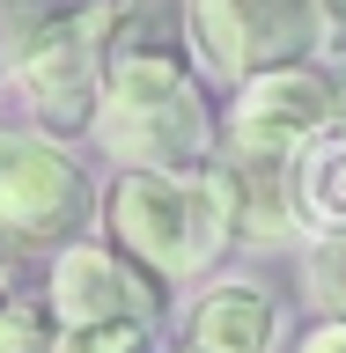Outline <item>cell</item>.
<instances>
[{
    "label": "cell",
    "instance_id": "obj_1",
    "mask_svg": "<svg viewBox=\"0 0 346 353\" xmlns=\"http://www.w3.org/2000/svg\"><path fill=\"white\" fill-rule=\"evenodd\" d=\"M110 250H126L155 280H192L229 250L236 199L221 170H133L104 199Z\"/></svg>",
    "mask_w": 346,
    "mask_h": 353
},
{
    "label": "cell",
    "instance_id": "obj_2",
    "mask_svg": "<svg viewBox=\"0 0 346 353\" xmlns=\"http://www.w3.org/2000/svg\"><path fill=\"white\" fill-rule=\"evenodd\" d=\"M96 140L133 170H199L214 148V110L184 52H118L104 66Z\"/></svg>",
    "mask_w": 346,
    "mask_h": 353
},
{
    "label": "cell",
    "instance_id": "obj_3",
    "mask_svg": "<svg viewBox=\"0 0 346 353\" xmlns=\"http://www.w3.org/2000/svg\"><path fill=\"white\" fill-rule=\"evenodd\" d=\"M184 30L221 81H258L273 66H309L339 22L325 0H184Z\"/></svg>",
    "mask_w": 346,
    "mask_h": 353
},
{
    "label": "cell",
    "instance_id": "obj_4",
    "mask_svg": "<svg viewBox=\"0 0 346 353\" xmlns=\"http://www.w3.org/2000/svg\"><path fill=\"white\" fill-rule=\"evenodd\" d=\"M110 37H118V0H88V8L44 15L15 44V81H22V96H30V110L44 125H59V132L96 125Z\"/></svg>",
    "mask_w": 346,
    "mask_h": 353
},
{
    "label": "cell",
    "instance_id": "obj_5",
    "mask_svg": "<svg viewBox=\"0 0 346 353\" xmlns=\"http://www.w3.org/2000/svg\"><path fill=\"white\" fill-rule=\"evenodd\" d=\"M96 199L88 176L74 170V154H59V140L37 132H0V243L15 250H52L66 236H81Z\"/></svg>",
    "mask_w": 346,
    "mask_h": 353
},
{
    "label": "cell",
    "instance_id": "obj_6",
    "mask_svg": "<svg viewBox=\"0 0 346 353\" xmlns=\"http://www.w3.org/2000/svg\"><path fill=\"white\" fill-rule=\"evenodd\" d=\"M331 118H339L331 74H317V66H273V74H258V81L236 88V110H229V154L295 162L317 132H331Z\"/></svg>",
    "mask_w": 346,
    "mask_h": 353
},
{
    "label": "cell",
    "instance_id": "obj_7",
    "mask_svg": "<svg viewBox=\"0 0 346 353\" xmlns=\"http://www.w3.org/2000/svg\"><path fill=\"white\" fill-rule=\"evenodd\" d=\"M52 324L88 331V324H155V280L110 243H66L52 258Z\"/></svg>",
    "mask_w": 346,
    "mask_h": 353
},
{
    "label": "cell",
    "instance_id": "obj_8",
    "mask_svg": "<svg viewBox=\"0 0 346 353\" xmlns=\"http://www.w3.org/2000/svg\"><path fill=\"white\" fill-rule=\"evenodd\" d=\"M184 346L192 353H265L273 346V302H265L251 280H229V287H206L184 324Z\"/></svg>",
    "mask_w": 346,
    "mask_h": 353
},
{
    "label": "cell",
    "instance_id": "obj_9",
    "mask_svg": "<svg viewBox=\"0 0 346 353\" xmlns=\"http://www.w3.org/2000/svg\"><path fill=\"white\" fill-rule=\"evenodd\" d=\"M287 192H295V221L317 236H346V132H317L295 162H287Z\"/></svg>",
    "mask_w": 346,
    "mask_h": 353
},
{
    "label": "cell",
    "instance_id": "obj_10",
    "mask_svg": "<svg viewBox=\"0 0 346 353\" xmlns=\"http://www.w3.org/2000/svg\"><path fill=\"white\" fill-rule=\"evenodd\" d=\"M229 176V199H236V236L251 243H280L295 221V192H287V162H258V154H229L221 162Z\"/></svg>",
    "mask_w": 346,
    "mask_h": 353
},
{
    "label": "cell",
    "instance_id": "obj_11",
    "mask_svg": "<svg viewBox=\"0 0 346 353\" xmlns=\"http://www.w3.org/2000/svg\"><path fill=\"white\" fill-rule=\"evenodd\" d=\"M302 272H309V294H317V302L346 324V236H325L317 250H309Z\"/></svg>",
    "mask_w": 346,
    "mask_h": 353
},
{
    "label": "cell",
    "instance_id": "obj_12",
    "mask_svg": "<svg viewBox=\"0 0 346 353\" xmlns=\"http://www.w3.org/2000/svg\"><path fill=\"white\" fill-rule=\"evenodd\" d=\"M52 353H155L148 324H88V331H59Z\"/></svg>",
    "mask_w": 346,
    "mask_h": 353
},
{
    "label": "cell",
    "instance_id": "obj_13",
    "mask_svg": "<svg viewBox=\"0 0 346 353\" xmlns=\"http://www.w3.org/2000/svg\"><path fill=\"white\" fill-rule=\"evenodd\" d=\"M44 346H52V316H37L22 302L0 309V353H44Z\"/></svg>",
    "mask_w": 346,
    "mask_h": 353
},
{
    "label": "cell",
    "instance_id": "obj_14",
    "mask_svg": "<svg viewBox=\"0 0 346 353\" xmlns=\"http://www.w3.org/2000/svg\"><path fill=\"white\" fill-rule=\"evenodd\" d=\"M302 353H346V324H325V331H309V346Z\"/></svg>",
    "mask_w": 346,
    "mask_h": 353
},
{
    "label": "cell",
    "instance_id": "obj_15",
    "mask_svg": "<svg viewBox=\"0 0 346 353\" xmlns=\"http://www.w3.org/2000/svg\"><path fill=\"white\" fill-rule=\"evenodd\" d=\"M331 96H339V118H346V59L331 66Z\"/></svg>",
    "mask_w": 346,
    "mask_h": 353
},
{
    "label": "cell",
    "instance_id": "obj_16",
    "mask_svg": "<svg viewBox=\"0 0 346 353\" xmlns=\"http://www.w3.org/2000/svg\"><path fill=\"white\" fill-rule=\"evenodd\" d=\"M325 8H331V22H346V0H325Z\"/></svg>",
    "mask_w": 346,
    "mask_h": 353
},
{
    "label": "cell",
    "instance_id": "obj_17",
    "mask_svg": "<svg viewBox=\"0 0 346 353\" xmlns=\"http://www.w3.org/2000/svg\"><path fill=\"white\" fill-rule=\"evenodd\" d=\"M8 302H15V294H8V272H0V309H8Z\"/></svg>",
    "mask_w": 346,
    "mask_h": 353
}]
</instances>
